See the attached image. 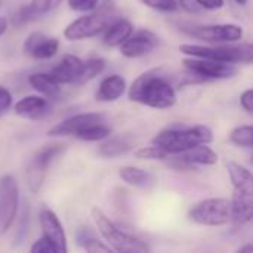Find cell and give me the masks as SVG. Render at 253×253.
I'll return each mask as SVG.
<instances>
[{
	"instance_id": "6da1fadb",
	"label": "cell",
	"mask_w": 253,
	"mask_h": 253,
	"mask_svg": "<svg viewBox=\"0 0 253 253\" xmlns=\"http://www.w3.org/2000/svg\"><path fill=\"white\" fill-rule=\"evenodd\" d=\"M129 99L151 108H170L176 104V90L160 70L142 73L129 87Z\"/></svg>"
},
{
	"instance_id": "7a4b0ae2",
	"label": "cell",
	"mask_w": 253,
	"mask_h": 253,
	"mask_svg": "<svg viewBox=\"0 0 253 253\" xmlns=\"http://www.w3.org/2000/svg\"><path fill=\"white\" fill-rule=\"evenodd\" d=\"M213 141V132L208 126H170L160 130L151 141L169 156L182 153L200 144H211Z\"/></svg>"
},
{
	"instance_id": "3957f363",
	"label": "cell",
	"mask_w": 253,
	"mask_h": 253,
	"mask_svg": "<svg viewBox=\"0 0 253 253\" xmlns=\"http://www.w3.org/2000/svg\"><path fill=\"white\" fill-rule=\"evenodd\" d=\"M179 50L188 56L230 62V64H251L253 59V46L251 43H242V44L218 43L212 46L181 44Z\"/></svg>"
},
{
	"instance_id": "277c9868",
	"label": "cell",
	"mask_w": 253,
	"mask_h": 253,
	"mask_svg": "<svg viewBox=\"0 0 253 253\" xmlns=\"http://www.w3.org/2000/svg\"><path fill=\"white\" fill-rule=\"evenodd\" d=\"M92 218L99 234L108 243L111 251L122 253H145L150 252V248L142 240L127 234L122 228H119L99 208L92 209Z\"/></svg>"
},
{
	"instance_id": "5b68a950",
	"label": "cell",
	"mask_w": 253,
	"mask_h": 253,
	"mask_svg": "<svg viewBox=\"0 0 253 253\" xmlns=\"http://www.w3.org/2000/svg\"><path fill=\"white\" fill-rule=\"evenodd\" d=\"M119 18L117 10L111 6H102L101 9L74 19L64 30V37L70 42L84 40L104 33Z\"/></svg>"
},
{
	"instance_id": "8992f818",
	"label": "cell",
	"mask_w": 253,
	"mask_h": 253,
	"mask_svg": "<svg viewBox=\"0 0 253 253\" xmlns=\"http://www.w3.org/2000/svg\"><path fill=\"white\" fill-rule=\"evenodd\" d=\"M190 221L206 227H222L231 221V202L222 197L206 199L196 203L188 212Z\"/></svg>"
},
{
	"instance_id": "52a82bcc",
	"label": "cell",
	"mask_w": 253,
	"mask_h": 253,
	"mask_svg": "<svg viewBox=\"0 0 253 253\" xmlns=\"http://www.w3.org/2000/svg\"><path fill=\"white\" fill-rule=\"evenodd\" d=\"M184 31L202 42L218 43H236L243 39V28L237 24H211V25H188Z\"/></svg>"
},
{
	"instance_id": "ba28073f",
	"label": "cell",
	"mask_w": 253,
	"mask_h": 253,
	"mask_svg": "<svg viewBox=\"0 0 253 253\" xmlns=\"http://www.w3.org/2000/svg\"><path fill=\"white\" fill-rule=\"evenodd\" d=\"M62 151H64L62 144H52V145L43 147L33 156V159L28 163L27 173H25L27 185L31 193H37L42 188L49 166Z\"/></svg>"
},
{
	"instance_id": "9c48e42d",
	"label": "cell",
	"mask_w": 253,
	"mask_h": 253,
	"mask_svg": "<svg viewBox=\"0 0 253 253\" xmlns=\"http://www.w3.org/2000/svg\"><path fill=\"white\" fill-rule=\"evenodd\" d=\"M19 203V188L18 182L12 175L0 176V236L7 233V230L15 222Z\"/></svg>"
},
{
	"instance_id": "30bf717a",
	"label": "cell",
	"mask_w": 253,
	"mask_h": 253,
	"mask_svg": "<svg viewBox=\"0 0 253 253\" xmlns=\"http://www.w3.org/2000/svg\"><path fill=\"white\" fill-rule=\"evenodd\" d=\"M182 64L191 74H194L196 77L202 80L230 79V77H234L239 71L236 64L212 61V59H205V58H194V56L184 59Z\"/></svg>"
},
{
	"instance_id": "8fae6325",
	"label": "cell",
	"mask_w": 253,
	"mask_h": 253,
	"mask_svg": "<svg viewBox=\"0 0 253 253\" xmlns=\"http://www.w3.org/2000/svg\"><path fill=\"white\" fill-rule=\"evenodd\" d=\"M107 117L102 113H84V114H77L73 117H68L65 120H62L61 123L55 125L52 129H49V135L50 136H76L80 138L83 135V132L99 123V122H105Z\"/></svg>"
},
{
	"instance_id": "7c38bea8",
	"label": "cell",
	"mask_w": 253,
	"mask_h": 253,
	"mask_svg": "<svg viewBox=\"0 0 253 253\" xmlns=\"http://www.w3.org/2000/svg\"><path fill=\"white\" fill-rule=\"evenodd\" d=\"M216 162H218V154L211 147H208V144H200V145H196L182 153L173 154V160L169 166H172L175 169L191 170L196 165L212 166Z\"/></svg>"
},
{
	"instance_id": "4fadbf2b",
	"label": "cell",
	"mask_w": 253,
	"mask_h": 253,
	"mask_svg": "<svg viewBox=\"0 0 253 253\" xmlns=\"http://www.w3.org/2000/svg\"><path fill=\"white\" fill-rule=\"evenodd\" d=\"M253 218V182L234 187L231 200V221L248 224Z\"/></svg>"
},
{
	"instance_id": "5bb4252c",
	"label": "cell",
	"mask_w": 253,
	"mask_h": 253,
	"mask_svg": "<svg viewBox=\"0 0 253 253\" xmlns=\"http://www.w3.org/2000/svg\"><path fill=\"white\" fill-rule=\"evenodd\" d=\"M40 227L43 231V237H46L56 249L58 253H65L68 251L67 246V236L64 233V228L61 225L59 218L56 213L50 209H43L39 216Z\"/></svg>"
},
{
	"instance_id": "9a60e30c",
	"label": "cell",
	"mask_w": 253,
	"mask_h": 253,
	"mask_svg": "<svg viewBox=\"0 0 253 253\" xmlns=\"http://www.w3.org/2000/svg\"><path fill=\"white\" fill-rule=\"evenodd\" d=\"M157 37L147 30H141L138 33H132L119 47L120 53L126 58H141L148 55L157 46Z\"/></svg>"
},
{
	"instance_id": "2e32d148",
	"label": "cell",
	"mask_w": 253,
	"mask_h": 253,
	"mask_svg": "<svg viewBox=\"0 0 253 253\" xmlns=\"http://www.w3.org/2000/svg\"><path fill=\"white\" fill-rule=\"evenodd\" d=\"M59 42L55 37H47L44 33H33L24 42V52L36 59H49L58 52Z\"/></svg>"
},
{
	"instance_id": "e0dca14e",
	"label": "cell",
	"mask_w": 253,
	"mask_h": 253,
	"mask_svg": "<svg viewBox=\"0 0 253 253\" xmlns=\"http://www.w3.org/2000/svg\"><path fill=\"white\" fill-rule=\"evenodd\" d=\"M15 113L28 120H42L52 113V104L43 96H24L15 104Z\"/></svg>"
},
{
	"instance_id": "ac0fdd59",
	"label": "cell",
	"mask_w": 253,
	"mask_h": 253,
	"mask_svg": "<svg viewBox=\"0 0 253 253\" xmlns=\"http://www.w3.org/2000/svg\"><path fill=\"white\" fill-rule=\"evenodd\" d=\"M82 67H83V61L79 56L74 55H67L64 56V59L55 65L50 70V76L59 83V84H70V83H77L79 76L82 73Z\"/></svg>"
},
{
	"instance_id": "d6986e66",
	"label": "cell",
	"mask_w": 253,
	"mask_h": 253,
	"mask_svg": "<svg viewBox=\"0 0 253 253\" xmlns=\"http://www.w3.org/2000/svg\"><path fill=\"white\" fill-rule=\"evenodd\" d=\"M126 90V80L119 76V74H113L105 77L98 90H96V101L101 102H113L117 101Z\"/></svg>"
},
{
	"instance_id": "ffe728a7",
	"label": "cell",
	"mask_w": 253,
	"mask_h": 253,
	"mask_svg": "<svg viewBox=\"0 0 253 253\" xmlns=\"http://www.w3.org/2000/svg\"><path fill=\"white\" fill-rule=\"evenodd\" d=\"M30 86L47 99H56L61 93L59 83L49 73H34L28 77Z\"/></svg>"
},
{
	"instance_id": "44dd1931",
	"label": "cell",
	"mask_w": 253,
	"mask_h": 253,
	"mask_svg": "<svg viewBox=\"0 0 253 253\" xmlns=\"http://www.w3.org/2000/svg\"><path fill=\"white\" fill-rule=\"evenodd\" d=\"M133 33V25L123 18H117L107 30L104 36V43L110 47H119L130 34Z\"/></svg>"
},
{
	"instance_id": "7402d4cb",
	"label": "cell",
	"mask_w": 253,
	"mask_h": 253,
	"mask_svg": "<svg viewBox=\"0 0 253 253\" xmlns=\"http://www.w3.org/2000/svg\"><path fill=\"white\" fill-rule=\"evenodd\" d=\"M107 141L101 144L99 154L105 159H114L126 154L133 147V139L130 136H107Z\"/></svg>"
},
{
	"instance_id": "603a6c76",
	"label": "cell",
	"mask_w": 253,
	"mask_h": 253,
	"mask_svg": "<svg viewBox=\"0 0 253 253\" xmlns=\"http://www.w3.org/2000/svg\"><path fill=\"white\" fill-rule=\"evenodd\" d=\"M119 176L123 182L138 187V188H148L154 184V176L139 168L135 166H125L119 170Z\"/></svg>"
},
{
	"instance_id": "cb8c5ba5",
	"label": "cell",
	"mask_w": 253,
	"mask_h": 253,
	"mask_svg": "<svg viewBox=\"0 0 253 253\" xmlns=\"http://www.w3.org/2000/svg\"><path fill=\"white\" fill-rule=\"evenodd\" d=\"M77 243L87 252H111V248L104 245L99 239H96L90 231L87 230H79L77 233Z\"/></svg>"
},
{
	"instance_id": "d4e9b609",
	"label": "cell",
	"mask_w": 253,
	"mask_h": 253,
	"mask_svg": "<svg viewBox=\"0 0 253 253\" xmlns=\"http://www.w3.org/2000/svg\"><path fill=\"white\" fill-rule=\"evenodd\" d=\"M105 68V61L102 58H90L87 61H83L82 73L79 76V80L76 84H83L86 82H90L96 76H99Z\"/></svg>"
},
{
	"instance_id": "484cf974",
	"label": "cell",
	"mask_w": 253,
	"mask_h": 253,
	"mask_svg": "<svg viewBox=\"0 0 253 253\" xmlns=\"http://www.w3.org/2000/svg\"><path fill=\"white\" fill-rule=\"evenodd\" d=\"M227 169H228V176L231 179L233 187L253 182L252 172L248 168H245V166H242V165H239L236 162H230L227 165Z\"/></svg>"
},
{
	"instance_id": "4316f807",
	"label": "cell",
	"mask_w": 253,
	"mask_h": 253,
	"mask_svg": "<svg viewBox=\"0 0 253 253\" xmlns=\"http://www.w3.org/2000/svg\"><path fill=\"white\" fill-rule=\"evenodd\" d=\"M230 141L237 145V147H243V148H252L253 147V127L246 125V126H239L236 129H233V132L230 133Z\"/></svg>"
},
{
	"instance_id": "83f0119b",
	"label": "cell",
	"mask_w": 253,
	"mask_h": 253,
	"mask_svg": "<svg viewBox=\"0 0 253 253\" xmlns=\"http://www.w3.org/2000/svg\"><path fill=\"white\" fill-rule=\"evenodd\" d=\"M62 1L64 0H31L28 3V7L34 16H42L56 9Z\"/></svg>"
},
{
	"instance_id": "f1b7e54d",
	"label": "cell",
	"mask_w": 253,
	"mask_h": 253,
	"mask_svg": "<svg viewBox=\"0 0 253 253\" xmlns=\"http://www.w3.org/2000/svg\"><path fill=\"white\" fill-rule=\"evenodd\" d=\"M135 157L139 160H166L169 154L163 151L162 148H159L157 145H151V147H142L136 150Z\"/></svg>"
},
{
	"instance_id": "f546056e",
	"label": "cell",
	"mask_w": 253,
	"mask_h": 253,
	"mask_svg": "<svg viewBox=\"0 0 253 253\" xmlns=\"http://www.w3.org/2000/svg\"><path fill=\"white\" fill-rule=\"evenodd\" d=\"M141 1L145 6L154 10H160V12H173L178 9L176 0H141Z\"/></svg>"
},
{
	"instance_id": "4dcf8cb0",
	"label": "cell",
	"mask_w": 253,
	"mask_h": 253,
	"mask_svg": "<svg viewBox=\"0 0 253 253\" xmlns=\"http://www.w3.org/2000/svg\"><path fill=\"white\" fill-rule=\"evenodd\" d=\"M98 0H68L70 9L76 12H90L96 7Z\"/></svg>"
},
{
	"instance_id": "1f68e13d",
	"label": "cell",
	"mask_w": 253,
	"mask_h": 253,
	"mask_svg": "<svg viewBox=\"0 0 253 253\" xmlns=\"http://www.w3.org/2000/svg\"><path fill=\"white\" fill-rule=\"evenodd\" d=\"M30 251L33 253H58L55 246L46 237H42V239L36 240Z\"/></svg>"
},
{
	"instance_id": "d6a6232c",
	"label": "cell",
	"mask_w": 253,
	"mask_h": 253,
	"mask_svg": "<svg viewBox=\"0 0 253 253\" xmlns=\"http://www.w3.org/2000/svg\"><path fill=\"white\" fill-rule=\"evenodd\" d=\"M10 105H12V95H10V92L6 87L0 86V114L6 113L10 108Z\"/></svg>"
},
{
	"instance_id": "836d02e7",
	"label": "cell",
	"mask_w": 253,
	"mask_h": 253,
	"mask_svg": "<svg viewBox=\"0 0 253 253\" xmlns=\"http://www.w3.org/2000/svg\"><path fill=\"white\" fill-rule=\"evenodd\" d=\"M240 104H242V107H243V110L248 113V114H252V110H253V90L252 89H248V90H245L243 93H242V96H240Z\"/></svg>"
},
{
	"instance_id": "e575fe53",
	"label": "cell",
	"mask_w": 253,
	"mask_h": 253,
	"mask_svg": "<svg viewBox=\"0 0 253 253\" xmlns=\"http://www.w3.org/2000/svg\"><path fill=\"white\" fill-rule=\"evenodd\" d=\"M36 16L33 15V12L30 10V7H28V4L27 6H22L19 10H18V13H16V16H15V24H24V22H28V21H31V19H34Z\"/></svg>"
},
{
	"instance_id": "d590c367",
	"label": "cell",
	"mask_w": 253,
	"mask_h": 253,
	"mask_svg": "<svg viewBox=\"0 0 253 253\" xmlns=\"http://www.w3.org/2000/svg\"><path fill=\"white\" fill-rule=\"evenodd\" d=\"M200 7L209 9V10H215V9H221L224 6V0H194Z\"/></svg>"
},
{
	"instance_id": "8d00e7d4",
	"label": "cell",
	"mask_w": 253,
	"mask_h": 253,
	"mask_svg": "<svg viewBox=\"0 0 253 253\" xmlns=\"http://www.w3.org/2000/svg\"><path fill=\"white\" fill-rule=\"evenodd\" d=\"M178 6H181L182 9L188 10V12H199L200 6L194 1V0H176Z\"/></svg>"
},
{
	"instance_id": "74e56055",
	"label": "cell",
	"mask_w": 253,
	"mask_h": 253,
	"mask_svg": "<svg viewBox=\"0 0 253 253\" xmlns=\"http://www.w3.org/2000/svg\"><path fill=\"white\" fill-rule=\"evenodd\" d=\"M6 30H7V19L0 16V37L6 33Z\"/></svg>"
},
{
	"instance_id": "f35d334b",
	"label": "cell",
	"mask_w": 253,
	"mask_h": 253,
	"mask_svg": "<svg viewBox=\"0 0 253 253\" xmlns=\"http://www.w3.org/2000/svg\"><path fill=\"white\" fill-rule=\"evenodd\" d=\"M252 251H253V246L251 245V243H249V245H246V246H242V248H240V249H239L237 252H239V253H245V252L251 253Z\"/></svg>"
},
{
	"instance_id": "ab89813d",
	"label": "cell",
	"mask_w": 253,
	"mask_h": 253,
	"mask_svg": "<svg viewBox=\"0 0 253 253\" xmlns=\"http://www.w3.org/2000/svg\"><path fill=\"white\" fill-rule=\"evenodd\" d=\"M237 4H240V6H246L248 4V0H234Z\"/></svg>"
},
{
	"instance_id": "60d3db41",
	"label": "cell",
	"mask_w": 253,
	"mask_h": 253,
	"mask_svg": "<svg viewBox=\"0 0 253 253\" xmlns=\"http://www.w3.org/2000/svg\"><path fill=\"white\" fill-rule=\"evenodd\" d=\"M0 4H1V0H0Z\"/></svg>"
}]
</instances>
